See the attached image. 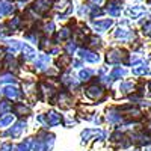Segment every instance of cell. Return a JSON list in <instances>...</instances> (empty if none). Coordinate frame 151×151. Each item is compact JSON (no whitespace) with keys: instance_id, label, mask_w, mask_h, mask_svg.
<instances>
[{"instance_id":"19","label":"cell","mask_w":151,"mask_h":151,"mask_svg":"<svg viewBox=\"0 0 151 151\" xmlns=\"http://www.w3.org/2000/svg\"><path fill=\"white\" fill-rule=\"evenodd\" d=\"M97 132H98L97 129H86V130H83V132H82V142H83V144L88 142V141L91 139V136L95 134Z\"/></svg>"},{"instance_id":"20","label":"cell","mask_w":151,"mask_h":151,"mask_svg":"<svg viewBox=\"0 0 151 151\" xmlns=\"http://www.w3.org/2000/svg\"><path fill=\"white\" fill-rule=\"evenodd\" d=\"M94 74V70H80V73H79V77H80V80H83V82H88L91 79V76Z\"/></svg>"},{"instance_id":"11","label":"cell","mask_w":151,"mask_h":151,"mask_svg":"<svg viewBox=\"0 0 151 151\" xmlns=\"http://www.w3.org/2000/svg\"><path fill=\"white\" fill-rule=\"evenodd\" d=\"M3 94H5V97H8L9 100L18 98V97H20V89H18V88H15V86H12V85H8V86L3 88Z\"/></svg>"},{"instance_id":"4","label":"cell","mask_w":151,"mask_h":151,"mask_svg":"<svg viewBox=\"0 0 151 151\" xmlns=\"http://www.w3.org/2000/svg\"><path fill=\"white\" fill-rule=\"evenodd\" d=\"M79 55L85 62H91V64H97L100 60V56L97 55V52H92V50H88V48L79 50Z\"/></svg>"},{"instance_id":"28","label":"cell","mask_w":151,"mask_h":151,"mask_svg":"<svg viewBox=\"0 0 151 151\" xmlns=\"http://www.w3.org/2000/svg\"><path fill=\"white\" fill-rule=\"evenodd\" d=\"M88 44H89V47H97V48H100L101 47V40L100 38H97V36H89L88 38Z\"/></svg>"},{"instance_id":"5","label":"cell","mask_w":151,"mask_h":151,"mask_svg":"<svg viewBox=\"0 0 151 151\" xmlns=\"http://www.w3.org/2000/svg\"><path fill=\"white\" fill-rule=\"evenodd\" d=\"M58 104H59V107H62V109H70L74 103H73V97L70 95V94H67V92H60V94H58Z\"/></svg>"},{"instance_id":"29","label":"cell","mask_w":151,"mask_h":151,"mask_svg":"<svg viewBox=\"0 0 151 151\" xmlns=\"http://www.w3.org/2000/svg\"><path fill=\"white\" fill-rule=\"evenodd\" d=\"M76 50H77V44H76L74 41H68L67 45H65V52H67V55H73Z\"/></svg>"},{"instance_id":"34","label":"cell","mask_w":151,"mask_h":151,"mask_svg":"<svg viewBox=\"0 0 151 151\" xmlns=\"http://www.w3.org/2000/svg\"><path fill=\"white\" fill-rule=\"evenodd\" d=\"M12 150H14V148H12V145L11 144H3L2 147H0V151H12Z\"/></svg>"},{"instance_id":"9","label":"cell","mask_w":151,"mask_h":151,"mask_svg":"<svg viewBox=\"0 0 151 151\" xmlns=\"http://www.w3.org/2000/svg\"><path fill=\"white\" fill-rule=\"evenodd\" d=\"M24 130H26V121H18V122L14 124V127H11V129H9L8 134L12 136V137H18Z\"/></svg>"},{"instance_id":"33","label":"cell","mask_w":151,"mask_h":151,"mask_svg":"<svg viewBox=\"0 0 151 151\" xmlns=\"http://www.w3.org/2000/svg\"><path fill=\"white\" fill-rule=\"evenodd\" d=\"M88 14H91V6H86V5H82L79 8V15L83 17V15H88Z\"/></svg>"},{"instance_id":"12","label":"cell","mask_w":151,"mask_h":151,"mask_svg":"<svg viewBox=\"0 0 151 151\" xmlns=\"http://www.w3.org/2000/svg\"><path fill=\"white\" fill-rule=\"evenodd\" d=\"M48 64H50V56L48 55H41L35 62V68L36 70H45L48 67Z\"/></svg>"},{"instance_id":"39","label":"cell","mask_w":151,"mask_h":151,"mask_svg":"<svg viewBox=\"0 0 151 151\" xmlns=\"http://www.w3.org/2000/svg\"><path fill=\"white\" fill-rule=\"evenodd\" d=\"M0 55H2V48H0Z\"/></svg>"},{"instance_id":"7","label":"cell","mask_w":151,"mask_h":151,"mask_svg":"<svg viewBox=\"0 0 151 151\" xmlns=\"http://www.w3.org/2000/svg\"><path fill=\"white\" fill-rule=\"evenodd\" d=\"M113 24V20L112 18H104V20H94L92 21V26L97 32H104L107 30L110 26Z\"/></svg>"},{"instance_id":"30","label":"cell","mask_w":151,"mask_h":151,"mask_svg":"<svg viewBox=\"0 0 151 151\" xmlns=\"http://www.w3.org/2000/svg\"><path fill=\"white\" fill-rule=\"evenodd\" d=\"M53 32H55V23H53V21L45 23V26H44V33L50 36V35H53Z\"/></svg>"},{"instance_id":"14","label":"cell","mask_w":151,"mask_h":151,"mask_svg":"<svg viewBox=\"0 0 151 151\" xmlns=\"http://www.w3.org/2000/svg\"><path fill=\"white\" fill-rule=\"evenodd\" d=\"M23 59L24 60H32L33 58H35V48L33 47H30V45H27V44H23Z\"/></svg>"},{"instance_id":"21","label":"cell","mask_w":151,"mask_h":151,"mask_svg":"<svg viewBox=\"0 0 151 151\" xmlns=\"http://www.w3.org/2000/svg\"><path fill=\"white\" fill-rule=\"evenodd\" d=\"M70 64H73V60H71V56H70V55H62V59H59V62H58L59 68L68 67Z\"/></svg>"},{"instance_id":"31","label":"cell","mask_w":151,"mask_h":151,"mask_svg":"<svg viewBox=\"0 0 151 151\" xmlns=\"http://www.w3.org/2000/svg\"><path fill=\"white\" fill-rule=\"evenodd\" d=\"M106 12V9H100L98 6H91V17H100V15H103Z\"/></svg>"},{"instance_id":"36","label":"cell","mask_w":151,"mask_h":151,"mask_svg":"<svg viewBox=\"0 0 151 151\" xmlns=\"http://www.w3.org/2000/svg\"><path fill=\"white\" fill-rule=\"evenodd\" d=\"M73 65H74L76 68H79V67H80L82 64H80V60H73Z\"/></svg>"},{"instance_id":"13","label":"cell","mask_w":151,"mask_h":151,"mask_svg":"<svg viewBox=\"0 0 151 151\" xmlns=\"http://www.w3.org/2000/svg\"><path fill=\"white\" fill-rule=\"evenodd\" d=\"M12 110H14V113H15V115H18V116H23V115H27V113H30V107H27L24 103H17V104H14Z\"/></svg>"},{"instance_id":"24","label":"cell","mask_w":151,"mask_h":151,"mask_svg":"<svg viewBox=\"0 0 151 151\" xmlns=\"http://www.w3.org/2000/svg\"><path fill=\"white\" fill-rule=\"evenodd\" d=\"M127 12H129V15H130V17L137 18V17H139L142 12H144V9H142V8H137V6H133V8H129Z\"/></svg>"},{"instance_id":"16","label":"cell","mask_w":151,"mask_h":151,"mask_svg":"<svg viewBox=\"0 0 151 151\" xmlns=\"http://www.w3.org/2000/svg\"><path fill=\"white\" fill-rule=\"evenodd\" d=\"M113 36H115L116 40H129V38L132 36V33H130V32H127L125 29L118 27V29L115 30V33H113Z\"/></svg>"},{"instance_id":"8","label":"cell","mask_w":151,"mask_h":151,"mask_svg":"<svg viewBox=\"0 0 151 151\" xmlns=\"http://www.w3.org/2000/svg\"><path fill=\"white\" fill-rule=\"evenodd\" d=\"M52 8V0H35L33 3V11L38 14H44Z\"/></svg>"},{"instance_id":"40","label":"cell","mask_w":151,"mask_h":151,"mask_svg":"<svg viewBox=\"0 0 151 151\" xmlns=\"http://www.w3.org/2000/svg\"><path fill=\"white\" fill-rule=\"evenodd\" d=\"M150 130H151V124H150Z\"/></svg>"},{"instance_id":"35","label":"cell","mask_w":151,"mask_h":151,"mask_svg":"<svg viewBox=\"0 0 151 151\" xmlns=\"http://www.w3.org/2000/svg\"><path fill=\"white\" fill-rule=\"evenodd\" d=\"M144 33L148 35V36H151V23H148V24H145V26H144Z\"/></svg>"},{"instance_id":"2","label":"cell","mask_w":151,"mask_h":151,"mask_svg":"<svg viewBox=\"0 0 151 151\" xmlns=\"http://www.w3.org/2000/svg\"><path fill=\"white\" fill-rule=\"evenodd\" d=\"M121 0H109L106 3V12L110 15V17H119L121 15V11H122V6H121Z\"/></svg>"},{"instance_id":"6","label":"cell","mask_w":151,"mask_h":151,"mask_svg":"<svg viewBox=\"0 0 151 151\" xmlns=\"http://www.w3.org/2000/svg\"><path fill=\"white\" fill-rule=\"evenodd\" d=\"M121 119H122V116H121V113H119V110H118L116 107H109V109L106 110V121H107V122L116 124V122H119Z\"/></svg>"},{"instance_id":"38","label":"cell","mask_w":151,"mask_h":151,"mask_svg":"<svg viewBox=\"0 0 151 151\" xmlns=\"http://www.w3.org/2000/svg\"><path fill=\"white\" fill-rule=\"evenodd\" d=\"M23 2H24V3H26V2H27V0H21V3H23Z\"/></svg>"},{"instance_id":"17","label":"cell","mask_w":151,"mask_h":151,"mask_svg":"<svg viewBox=\"0 0 151 151\" xmlns=\"http://www.w3.org/2000/svg\"><path fill=\"white\" fill-rule=\"evenodd\" d=\"M125 74H127V71H125L124 68L116 67V68H113V70H112V73H110V77H112L113 80H116V79H121L122 76H125Z\"/></svg>"},{"instance_id":"26","label":"cell","mask_w":151,"mask_h":151,"mask_svg":"<svg viewBox=\"0 0 151 151\" xmlns=\"http://www.w3.org/2000/svg\"><path fill=\"white\" fill-rule=\"evenodd\" d=\"M21 18L20 17H14V18H12L11 21H9V27L12 29V30H15V29H20L21 27Z\"/></svg>"},{"instance_id":"27","label":"cell","mask_w":151,"mask_h":151,"mask_svg":"<svg viewBox=\"0 0 151 151\" xmlns=\"http://www.w3.org/2000/svg\"><path fill=\"white\" fill-rule=\"evenodd\" d=\"M70 36H71L70 27H64V29H60V32L58 33V40H68Z\"/></svg>"},{"instance_id":"37","label":"cell","mask_w":151,"mask_h":151,"mask_svg":"<svg viewBox=\"0 0 151 151\" xmlns=\"http://www.w3.org/2000/svg\"><path fill=\"white\" fill-rule=\"evenodd\" d=\"M101 2H103V0H91V3H94V5H100Z\"/></svg>"},{"instance_id":"23","label":"cell","mask_w":151,"mask_h":151,"mask_svg":"<svg viewBox=\"0 0 151 151\" xmlns=\"http://www.w3.org/2000/svg\"><path fill=\"white\" fill-rule=\"evenodd\" d=\"M133 88H134L133 82H122V83L119 85V91H122V92H125V94H129V92L133 91Z\"/></svg>"},{"instance_id":"18","label":"cell","mask_w":151,"mask_h":151,"mask_svg":"<svg viewBox=\"0 0 151 151\" xmlns=\"http://www.w3.org/2000/svg\"><path fill=\"white\" fill-rule=\"evenodd\" d=\"M30 144H32V137H27L24 142L18 144V145L14 148V151H29V150H30Z\"/></svg>"},{"instance_id":"1","label":"cell","mask_w":151,"mask_h":151,"mask_svg":"<svg viewBox=\"0 0 151 151\" xmlns=\"http://www.w3.org/2000/svg\"><path fill=\"white\" fill-rule=\"evenodd\" d=\"M125 58V53L121 48H110L106 53V60L107 64H119V62Z\"/></svg>"},{"instance_id":"22","label":"cell","mask_w":151,"mask_h":151,"mask_svg":"<svg viewBox=\"0 0 151 151\" xmlns=\"http://www.w3.org/2000/svg\"><path fill=\"white\" fill-rule=\"evenodd\" d=\"M12 107H14V106H12L8 100H6V101H0V115H5V113L11 112Z\"/></svg>"},{"instance_id":"15","label":"cell","mask_w":151,"mask_h":151,"mask_svg":"<svg viewBox=\"0 0 151 151\" xmlns=\"http://www.w3.org/2000/svg\"><path fill=\"white\" fill-rule=\"evenodd\" d=\"M14 11H15V6L12 3H9V2H0V12L3 14V17L12 14Z\"/></svg>"},{"instance_id":"32","label":"cell","mask_w":151,"mask_h":151,"mask_svg":"<svg viewBox=\"0 0 151 151\" xmlns=\"http://www.w3.org/2000/svg\"><path fill=\"white\" fill-rule=\"evenodd\" d=\"M15 82H17L15 77H14V76H11V74H5V76L0 77V83H15Z\"/></svg>"},{"instance_id":"10","label":"cell","mask_w":151,"mask_h":151,"mask_svg":"<svg viewBox=\"0 0 151 151\" xmlns=\"http://www.w3.org/2000/svg\"><path fill=\"white\" fill-rule=\"evenodd\" d=\"M45 116H47V124L52 125V127H55V125H59V124L62 122V115H59V113L55 112V110L48 112Z\"/></svg>"},{"instance_id":"3","label":"cell","mask_w":151,"mask_h":151,"mask_svg":"<svg viewBox=\"0 0 151 151\" xmlns=\"http://www.w3.org/2000/svg\"><path fill=\"white\" fill-rule=\"evenodd\" d=\"M103 94H104V89L100 85H97V83L86 88V97L91 98V100H100L103 97Z\"/></svg>"},{"instance_id":"25","label":"cell","mask_w":151,"mask_h":151,"mask_svg":"<svg viewBox=\"0 0 151 151\" xmlns=\"http://www.w3.org/2000/svg\"><path fill=\"white\" fill-rule=\"evenodd\" d=\"M12 121H14V116H12V115H6V116H3V118H0V129L11 125Z\"/></svg>"}]
</instances>
